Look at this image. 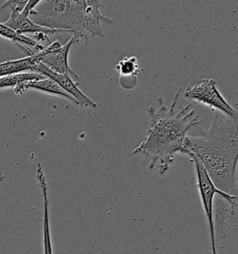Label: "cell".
Instances as JSON below:
<instances>
[{
    "label": "cell",
    "instance_id": "cell-4",
    "mask_svg": "<svg viewBox=\"0 0 238 254\" xmlns=\"http://www.w3.org/2000/svg\"><path fill=\"white\" fill-rule=\"evenodd\" d=\"M185 156L190 158L195 167L196 172V183H197V189L200 195L201 203L204 209V213L206 216V220L208 223V230H209V238H210V248H211V254H218L217 253V242L215 239V231H214V224H213V202L216 195H222L226 198L238 197L233 196L230 194H225L216 188L214 184L209 178L208 172L201 164L200 161L193 156L192 154L187 153Z\"/></svg>",
    "mask_w": 238,
    "mask_h": 254
},
{
    "label": "cell",
    "instance_id": "cell-11",
    "mask_svg": "<svg viewBox=\"0 0 238 254\" xmlns=\"http://www.w3.org/2000/svg\"><path fill=\"white\" fill-rule=\"evenodd\" d=\"M13 90H14L15 94H17V95H22L28 90H38V91L44 92L47 94H51L54 96L66 99L68 101H70L73 105L79 106L78 103L75 101V99L72 97L70 94H68L66 91L62 90L57 83L54 82L49 77H45L44 79H41V80L22 83L21 85H19Z\"/></svg>",
    "mask_w": 238,
    "mask_h": 254
},
{
    "label": "cell",
    "instance_id": "cell-1",
    "mask_svg": "<svg viewBox=\"0 0 238 254\" xmlns=\"http://www.w3.org/2000/svg\"><path fill=\"white\" fill-rule=\"evenodd\" d=\"M238 121L217 113L207 131L188 135L180 154L196 157L216 188L238 196Z\"/></svg>",
    "mask_w": 238,
    "mask_h": 254
},
{
    "label": "cell",
    "instance_id": "cell-3",
    "mask_svg": "<svg viewBox=\"0 0 238 254\" xmlns=\"http://www.w3.org/2000/svg\"><path fill=\"white\" fill-rule=\"evenodd\" d=\"M100 0H45L31 12V21L41 27L67 32L85 44L93 37L104 38L102 23L113 24L104 15Z\"/></svg>",
    "mask_w": 238,
    "mask_h": 254
},
{
    "label": "cell",
    "instance_id": "cell-8",
    "mask_svg": "<svg viewBox=\"0 0 238 254\" xmlns=\"http://www.w3.org/2000/svg\"><path fill=\"white\" fill-rule=\"evenodd\" d=\"M35 73H38L40 75H44L52 79L54 82L57 83L62 90H65L68 94L75 99L78 103L79 106L82 107H90L96 108L97 104L92 101L90 98L88 97L85 93H83L80 89L78 88L79 83L74 82L70 75H60L52 71L51 69L46 67L41 63H38Z\"/></svg>",
    "mask_w": 238,
    "mask_h": 254
},
{
    "label": "cell",
    "instance_id": "cell-10",
    "mask_svg": "<svg viewBox=\"0 0 238 254\" xmlns=\"http://www.w3.org/2000/svg\"><path fill=\"white\" fill-rule=\"evenodd\" d=\"M37 177L38 186L40 187L43 196V254H54L52 245L51 221H50V201H49V188L46 181L42 166L38 162L37 164Z\"/></svg>",
    "mask_w": 238,
    "mask_h": 254
},
{
    "label": "cell",
    "instance_id": "cell-6",
    "mask_svg": "<svg viewBox=\"0 0 238 254\" xmlns=\"http://www.w3.org/2000/svg\"><path fill=\"white\" fill-rule=\"evenodd\" d=\"M79 40L74 36H71L64 45H61L60 40H55L49 46H46L41 52L39 62L46 67L60 75H70L78 78V75L69 66L68 56L71 47Z\"/></svg>",
    "mask_w": 238,
    "mask_h": 254
},
{
    "label": "cell",
    "instance_id": "cell-15",
    "mask_svg": "<svg viewBox=\"0 0 238 254\" xmlns=\"http://www.w3.org/2000/svg\"><path fill=\"white\" fill-rule=\"evenodd\" d=\"M45 77L46 76L44 75H40L38 73H34V72L3 76V77H0V90L7 89V88L14 89L22 83L41 80V79H44Z\"/></svg>",
    "mask_w": 238,
    "mask_h": 254
},
{
    "label": "cell",
    "instance_id": "cell-9",
    "mask_svg": "<svg viewBox=\"0 0 238 254\" xmlns=\"http://www.w3.org/2000/svg\"><path fill=\"white\" fill-rule=\"evenodd\" d=\"M238 207V197L226 198L222 195H216L213 202V224L215 231L216 242L226 237L227 224L235 215Z\"/></svg>",
    "mask_w": 238,
    "mask_h": 254
},
{
    "label": "cell",
    "instance_id": "cell-16",
    "mask_svg": "<svg viewBox=\"0 0 238 254\" xmlns=\"http://www.w3.org/2000/svg\"><path fill=\"white\" fill-rule=\"evenodd\" d=\"M28 0H8L5 1L2 5L1 8H8L11 9V11H19L22 12L23 8H25Z\"/></svg>",
    "mask_w": 238,
    "mask_h": 254
},
{
    "label": "cell",
    "instance_id": "cell-14",
    "mask_svg": "<svg viewBox=\"0 0 238 254\" xmlns=\"http://www.w3.org/2000/svg\"><path fill=\"white\" fill-rule=\"evenodd\" d=\"M0 37L11 40L20 48H22V45L26 46V49L30 50L32 53H41L45 49L44 46L39 44L35 39L18 34L6 26L4 23H0Z\"/></svg>",
    "mask_w": 238,
    "mask_h": 254
},
{
    "label": "cell",
    "instance_id": "cell-17",
    "mask_svg": "<svg viewBox=\"0 0 238 254\" xmlns=\"http://www.w3.org/2000/svg\"><path fill=\"white\" fill-rule=\"evenodd\" d=\"M5 179V176H4V174L2 173V172H0V184L2 183V181Z\"/></svg>",
    "mask_w": 238,
    "mask_h": 254
},
{
    "label": "cell",
    "instance_id": "cell-2",
    "mask_svg": "<svg viewBox=\"0 0 238 254\" xmlns=\"http://www.w3.org/2000/svg\"><path fill=\"white\" fill-rule=\"evenodd\" d=\"M181 88H179L170 107L164 104L162 97L157 99L158 108L151 105L148 109L150 126L143 141L133 150V155L150 158L149 169L156 168L160 175L169 171L176 154L184 147L187 132L202 124L198 115L191 105L175 111Z\"/></svg>",
    "mask_w": 238,
    "mask_h": 254
},
{
    "label": "cell",
    "instance_id": "cell-5",
    "mask_svg": "<svg viewBox=\"0 0 238 254\" xmlns=\"http://www.w3.org/2000/svg\"><path fill=\"white\" fill-rule=\"evenodd\" d=\"M183 96L186 99L207 105L231 120L238 121V110L223 97L217 88L215 80L212 78H205L196 85L188 86L184 90Z\"/></svg>",
    "mask_w": 238,
    "mask_h": 254
},
{
    "label": "cell",
    "instance_id": "cell-12",
    "mask_svg": "<svg viewBox=\"0 0 238 254\" xmlns=\"http://www.w3.org/2000/svg\"><path fill=\"white\" fill-rule=\"evenodd\" d=\"M119 73V82L121 87L125 86V90H132L138 82V75L142 71L136 56L129 55L119 62L116 66Z\"/></svg>",
    "mask_w": 238,
    "mask_h": 254
},
{
    "label": "cell",
    "instance_id": "cell-13",
    "mask_svg": "<svg viewBox=\"0 0 238 254\" xmlns=\"http://www.w3.org/2000/svg\"><path fill=\"white\" fill-rule=\"evenodd\" d=\"M40 57L41 53H38L33 55H27L21 59L0 63V77L27 73L28 71L35 73L37 64L40 63Z\"/></svg>",
    "mask_w": 238,
    "mask_h": 254
},
{
    "label": "cell",
    "instance_id": "cell-7",
    "mask_svg": "<svg viewBox=\"0 0 238 254\" xmlns=\"http://www.w3.org/2000/svg\"><path fill=\"white\" fill-rule=\"evenodd\" d=\"M39 2L40 0H28L25 8H23L22 12L11 11L9 19L6 23H4V24L22 36H24V34L36 35L39 33H43L45 35L49 36V35H55L58 33H61L60 31L41 27L31 21L29 18L30 14L37 7Z\"/></svg>",
    "mask_w": 238,
    "mask_h": 254
}]
</instances>
